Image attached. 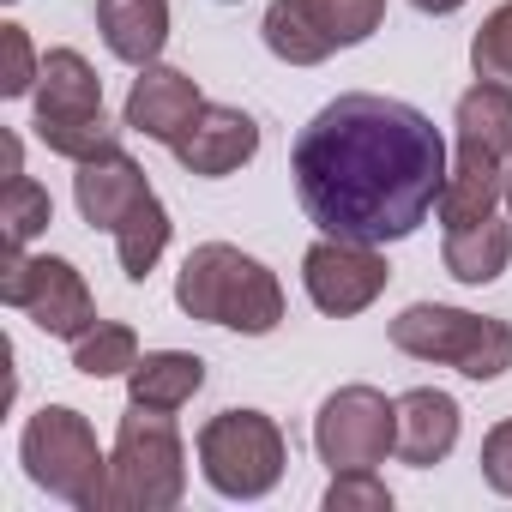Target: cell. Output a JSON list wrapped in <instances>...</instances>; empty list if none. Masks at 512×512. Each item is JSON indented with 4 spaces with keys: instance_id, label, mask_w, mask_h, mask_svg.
<instances>
[{
    "instance_id": "5b68a950",
    "label": "cell",
    "mask_w": 512,
    "mask_h": 512,
    "mask_svg": "<svg viewBox=\"0 0 512 512\" xmlns=\"http://www.w3.org/2000/svg\"><path fill=\"white\" fill-rule=\"evenodd\" d=\"M392 350L416 362L458 368L464 380H500L512 368V326L494 314L446 308V302H410L392 320Z\"/></svg>"
},
{
    "instance_id": "7402d4cb",
    "label": "cell",
    "mask_w": 512,
    "mask_h": 512,
    "mask_svg": "<svg viewBox=\"0 0 512 512\" xmlns=\"http://www.w3.org/2000/svg\"><path fill=\"white\" fill-rule=\"evenodd\" d=\"M139 362V338H133V326H121V320H97L85 338H73V368L85 374V380H115V374H127Z\"/></svg>"
},
{
    "instance_id": "5bb4252c",
    "label": "cell",
    "mask_w": 512,
    "mask_h": 512,
    "mask_svg": "<svg viewBox=\"0 0 512 512\" xmlns=\"http://www.w3.org/2000/svg\"><path fill=\"white\" fill-rule=\"evenodd\" d=\"M73 199H79V217H85L91 229H109V235H115V229L151 199V181H145V169L115 145V151L79 163V175H73Z\"/></svg>"
},
{
    "instance_id": "484cf974",
    "label": "cell",
    "mask_w": 512,
    "mask_h": 512,
    "mask_svg": "<svg viewBox=\"0 0 512 512\" xmlns=\"http://www.w3.org/2000/svg\"><path fill=\"white\" fill-rule=\"evenodd\" d=\"M0 55H7V67H0V97H31L37 79H43V61L25 37V25H0Z\"/></svg>"
},
{
    "instance_id": "44dd1931",
    "label": "cell",
    "mask_w": 512,
    "mask_h": 512,
    "mask_svg": "<svg viewBox=\"0 0 512 512\" xmlns=\"http://www.w3.org/2000/svg\"><path fill=\"white\" fill-rule=\"evenodd\" d=\"M169 229H175V223H169V211H163V199H157V193H151V199H145V205H139V211H133V217L115 229L121 272H127L133 284H145V278H151V266L163 260V247H169Z\"/></svg>"
},
{
    "instance_id": "8992f818",
    "label": "cell",
    "mask_w": 512,
    "mask_h": 512,
    "mask_svg": "<svg viewBox=\"0 0 512 512\" xmlns=\"http://www.w3.org/2000/svg\"><path fill=\"white\" fill-rule=\"evenodd\" d=\"M37 139L67 157V163H85V157H103L115 151V133L109 115H103V79L97 67L79 55V49H49L43 55V79H37Z\"/></svg>"
},
{
    "instance_id": "cb8c5ba5",
    "label": "cell",
    "mask_w": 512,
    "mask_h": 512,
    "mask_svg": "<svg viewBox=\"0 0 512 512\" xmlns=\"http://www.w3.org/2000/svg\"><path fill=\"white\" fill-rule=\"evenodd\" d=\"M470 67H476V79L512 85V0H506V7H494L482 19V31L470 37Z\"/></svg>"
},
{
    "instance_id": "30bf717a",
    "label": "cell",
    "mask_w": 512,
    "mask_h": 512,
    "mask_svg": "<svg viewBox=\"0 0 512 512\" xmlns=\"http://www.w3.org/2000/svg\"><path fill=\"white\" fill-rule=\"evenodd\" d=\"M314 452L332 470H374L398 452V404L374 386H338L314 416Z\"/></svg>"
},
{
    "instance_id": "ba28073f",
    "label": "cell",
    "mask_w": 512,
    "mask_h": 512,
    "mask_svg": "<svg viewBox=\"0 0 512 512\" xmlns=\"http://www.w3.org/2000/svg\"><path fill=\"white\" fill-rule=\"evenodd\" d=\"M380 25L386 0H272L260 31L284 67H320L326 55L368 43Z\"/></svg>"
},
{
    "instance_id": "9a60e30c",
    "label": "cell",
    "mask_w": 512,
    "mask_h": 512,
    "mask_svg": "<svg viewBox=\"0 0 512 512\" xmlns=\"http://www.w3.org/2000/svg\"><path fill=\"white\" fill-rule=\"evenodd\" d=\"M458 428H464V410L452 392H434V386H416L398 398V458L428 470L440 464L452 446H458Z\"/></svg>"
},
{
    "instance_id": "f1b7e54d",
    "label": "cell",
    "mask_w": 512,
    "mask_h": 512,
    "mask_svg": "<svg viewBox=\"0 0 512 512\" xmlns=\"http://www.w3.org/2000/svg\"><path fill=\"white\" fill-rule=\"evenodd\" d=\"M506 217H512V169H506Z\"/></svg>"
},
{
    "instance_id": "3957f363",
    "label": "cell",
    "mask_w": 512,
    "mask_h": 512,
    "mask_svg": "<svg viewBox=\"0 0 512 512\" xmlns=\"http://www.w3.org/2000/svg\"><path fill=\"white\" fill-rule=\"evenodd\" d=\"M19 464L43 494L67 500L79 512H109V458L97 452V434L73 404H49L25 422Z\"/></svg>"
},
{
    "instance_id": "9c48e42d",
    "label": "cell",
    "mask_w": 512,
    "mask_h": 512,
    "mask_svg": "<svg viewBox=\"0 0 512 512\" xmlns=\"http://www.w3.org/2000/svg\"><path fill=\"white\" fill-rule=\"evenodd\" d=\"M0 302L31 314L49 338H85L97 326V302L79 278L73 260H55V253H25L7 247V272H0Z\"/></svg>"
},
{
    "instance_id": "603a6c76",
    "label": "cell",
    "mask_w": 512,
    "mask_h": 512,
    "mask_svg": "<svg viewBox=\"0 0 512 512\" xmlns=\"http://www.w3.org/2000/svg\"><path fill=\"white\" fill-rule=\"evenodd\" d=\"M55 223V199L37 175H13L7 193H0V229H7V247H31L43 229Z\"/></svg>"
},
{
    "instance_id": "52a82bcc",
    "label": "cell",
    "mask_w": 512,
    "mask_h": 512,
    "mask_svg": "<svg viewBox=\"0 0 512 512\" xmlns=\"http://www.w3.org/2000/svg\"><path fill=\"white\" fill-rule=\"evenodd\" d=\"M290 440L266 410H217L199 428V476L223 500H266L284 482Z\"/></svg>"
},
{
    "instance_id": "d4e9b609",
    "label": "cell",
    "mask_w": 512,
    "mask_h": 512,
    "mask_svg": "<svg viewBox=\"0 0 512 512\" xmlns=\"http://www.w3.org/2000/svg\"><path fill=\"white\" fill-rule=\"evenodd\" d=\"M326 512H392V488L374 470H332Z\"/></svg>"
},
{
    "instance_id": "e0dca14e",
    "label": "cell",
    "mask_w": 512,
    "mask_h": 512,
    "mask_svg": "<svg viewBox=\"0 0 512 512\" xmlns=\"http://www.w3.org/2000/svg\"><path fill=\"white\" fill-rule=\"evenodd\" d=\"M506 169H512V163H494V157L458 151V157H452V169H446V187H440L434 217H440L446 229H464V223L494 217V205L506 199Z\"/></svg>"
},
{
    "instance_id": "ac0fdd59",
    "label": "cell",
    "mask_w": 512,
    "mask_h": 512,
    "mask_svg": "<svg viewBox=\"0 0 512 512\" xmlns=\"http://www.w3.org/2000/svg\"><path fill=\"white\" fill-rule=\"evenodd\" d=\"M452 127H458V151H476V157L512 163V85L476 79V85L458 97Z\"/></svg>"
},
{
    "instance_id": "7c38bea8",
    "label": "cell",
    "mask_w": 512,
    "mask_h": 512,
    "mask_svg": "<svg viewBox=\"0 0 512 512\" xmlns=\"http://www.w3.org/2000/svg\"><path fill=\"white\" fill-rule=\"evenodd\" d=\"M169 151H175V163H181L187 175L223 181V175H235L241 163H253V151H260V121L241 115V109H229V103H205V109L193 115V127H187Z\"/></svg>"
},
{
    "instance_id": "d6986e66",
    "label": "cell",
    "mask_w": 512,
    "mask_h": 512,
    "mask_svg": "<svg viewBox=\"0 0 512 512\" xmlns=\"http://www.w3.org/2000/svg\"><path fill=\"white\" fill-rule=\"evenodd\" d=\"M199 386H205V362L193 350H145L127 368V404H145V410H169L175 416Z\"/></svg>"
},
{
    "instance_id": "277c9868",
    "label": "cell",
    "mask_w": 512,
    "mask_h": 512,
    "mask_svg": "<svg viewBox=\"0 0 512 512\" xmlns=\"http://www.w3.org/2000/svg\"><path fill=\"white\" fill-rule=\"evenodd\" d=\"M187 494V446L169 410L133 404L109 452V512H169Z\"/></svg>"
},
{
    "instance_id": "6da1fadb",
    "label": "cell",
    "mask_w": 512,
    "mask_h": 512,
    "mask_svg": "<svg viewBox=\"0 0 512 512\" xmlns=\"http://www.w3.org/2000/svg\"><path fill=\"white\" fill-rule=\"evenodd\" d=\"M446 139L440 127L374 91H350L326 103L290 151L302 211L344 241H404L428 223L446 187Z\"/></svg>"
},
{
    "instance_id": "2e32d148",
    "label": "cell",
    "mask_w": 512,
    "mask_h": 512,
    "mask_svg": "<svg viewBox=\"0 0 512 512\" xmlns=\"http://www.w3.org/2000/svg\"><path fill=\"white\" fill-rule=\"evenodd\" d=\"M97 31L115 61L151 67L169 43V0H97Z\"/></svg>"
},
{
    "instance_id": "8fae6325",
    "label": "cell",
    "mask_w": 512,
    "mask_h": 512,
    "mask_svg": "<svg viewBox=\"0 0 512 512\" xmlns=\"http://www.w3.org/2000/svg\"><path fill=\"white\" fill-rule=\"evenodd\" d=\"M302 284H308V302L332 320H350L362 308L380 302V290L392 284V266L374 241H344V235H320L308 253H302Z\"/></svg>"
},
{
    "instance_id": "7a4b0ae2",
    "label": "cell",
    "mask_w": 512,
    "mask_h": 512,
    "mask_svg": "<svg viewBox=\"0 0 512 512\" xmlns=\"http://www.w3.org/2000/svg\"><path fill=\"white\" fill-rule=\"evenodd\" d=\"M175 308L187 320L229 326L241 338H266L284 320V284L253 253H241L229 241H199L175 272Z\"/></svg>"
},
{
    "instance_id": "ffe728a7",
    "label": "cell",
    "mask_w": 512,
    "mask_h": 512,
    "mask_svg": "<svg viewBox=\"0 0 512 512\" xmlns=\"http://www.w3.org/2000/svg\"><path fill=\"white\" fill-rule=\"evenodd\" d=\"M440 260L458 284H494L506 266H512V223L506 217H482V223H464V229H446V247Z\"/></svg>"
},
{
    "instance_id": "4fadbf2b",
    "label": "cell",
    "mask_w": 512,
    "mask_h": 512,
    "mask_svg": "<svg viewBox=\"0 0 512 512\" xmlns=\"http://www.w3.org/2000/svg\"><path fill=\"white\" fill-rule=\"evenodd\" d=\"M205 109V97H199V85L181 73V67H139V79H133V91H127V127L133 133H145V139H157V145H175L187 127H193V115Z\"/></svg>"
},
{
    "instance_id": "4316f807",
    "label": "cell",
    "mask_w": 512,
    "mask_h": 512,
    "mask_svg": "<svg viewBox=\"0 0 512 512\" xmlns=\"http://www.w3.org/2000/svg\"><path fill=\"white\" fill-rule=\"evenodd\" d=\"M482 482H488L494 494H506V500H512V416H506V422H494V428H488V440H482Z\"/></svg>"
},
{
    "instance_id": "83f0119b",
    "label": "cell",
    "mask_w": 512,
    "mask_h": 512,
    "mask_svg": "<svg viewBox=\"0 0 512 512\" xmlns=\"http://www.w3.org/2000/svg\"><path fill=\"white\" fill-rule=\"evenodd\" d=\"M410 7H416V13H428V19H446V13H458V7H464V0H410Z\"/></svg>"
}]
</instances>
